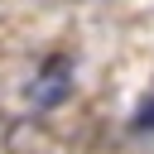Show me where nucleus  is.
<instances>
[{
	"label": "nucleus",
	"instance_id": "f03ea898",
	"mask_svg": "<svg viewBox=\"0 0 154 154\" xmlns=\"http://www.w3.org/2000/svg\"><path fill=\"white\" fill-rule=\"evenodd\" d=\"M130 125H135L140 135H154V96H149V101L135 111V120H130Z\"/></svg>",
	"mask_w": 154,
	"mask_h": 154
},
{
	"label": "nucleus",
	"instance_id": "f257e3e1",
	"mask_svg": "<svg viewBox=\"0 0 154 154\" xmlns=\"http://www.w3.org/2000/svg\"><path fill=\"white\" fill-rule=\"evenodd\" d=\"M67 96H72V63H67V58H48V63L38 67L34 87H29V101H34L38 111H53V106H63Z\"/></svg>",
	"mask_w": 154,
	"mask_h": 154
}]
</instances>
